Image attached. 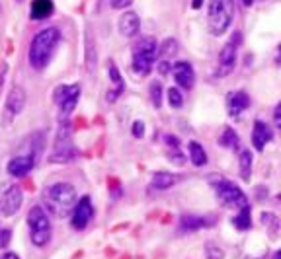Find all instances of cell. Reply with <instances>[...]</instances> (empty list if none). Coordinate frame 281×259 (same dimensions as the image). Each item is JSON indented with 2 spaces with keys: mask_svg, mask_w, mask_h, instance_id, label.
<instances>
[{
  "mask_svg": "<svg viewBox=\"0 0 281 259\" xmlns=\"http://www.w3.org/2000/svg\"><path fill=\"white\" fill-rule=\"evenodd\" d=\"M61 41V31L57 28H45L35 33V37L31 39V45L28 51V61L31 68L43 70L49 65V61L53 57L55 49Z\"/></svg>",
  "mask_w": 281,
  "mask_h": 259,
  "instance_id": "obj_1",
  "label": "cell"
},
{
  "mask_svg": "<svg viewBox=\"0 0 281 259\" xmlns=\"http://www.w3.org/2000/svg\"><path fill=\"white\" fill-rule=\"evenodd\" d=\"M45 203L55 216H67L77 207V189L70 183H55L45 191Z\"/></svg>",
  "mask_w": 281,
  "mask_h": 259,
  "instance_id": "obj_2",
  "label": "cell"
},
{
  "mask_svg": "<svg viewBox=\"0 0 281 259\" xmlns=\"http://www.w3.org/2000/svg\"><path fill=\"white\" fill-rule=\"evenodd\" d=\"M234 14H236L234 0H209L207 24H209L211 35H223L231 28Z\"/></svg>",
  "mask_w": 281,
  "mask_h": 259,
  "instance_id": "obj_3",
  "label": "cell"
},
{
  "mask_svg": "<svg viewBox=\"0 0 281 259\" xmlns=\"http://www.w3.org/2000/svg\"><path fill=\"white\" fill-rule=\"evenodd\" d=\"M158 57V43L155 37H143L133 49V70L141 76H146Z\"/></svg>",
  "mask_w": 281,
  "mask_h": 259,
  "instance_id": "obj_4",
  "label": "cell"
},
{
  "mask_svg": "<svg viewBox=\"0 0 281 259\" xmlns=\"http://www.w3.org/2000/svg\"><path fill=\"white\" fill-rule=\"evenodd\" d=\"M28 224H29V238L35 248L47 246L51 240V221H49L47 212L41 207H33L28 212Z\"/></svg>",
  "mask_w": 281,
  "mask_h": 259,
  "instance_id": "obj_5",
  "label": "cell"
},
{
  "mask_svg": "<svg viewBox=\"0 0 281 259\" xmlns=\"http://www.w3.org/2000/svg\"><path fill=\"white\" fill-rule=\"evenodd\" d=\"M74 146L70 141V129L67 123L59 127L57 138H55V146H53V154H51V160L53 162H70L74 160Z\"/></svg>",
  "mask_w": 281,
  "mask_h": 259,
  "instance_id": "obj_6",
  "label": "cell"
},
{
  "mask_svg": "<svg viewBox=\"0 0 281 259\" xmlns=\"http://www.w3.org/2000/svg\"><path fill=\"white\" fill-rule=\"evenodd\" d=\"M240 41H242V35L236 33V37L233 35V39L223 45L221 53H219V67H217V72H215L217 78H223L233 72L234 65H236V49L240 45Z\"/></svg>",
  "mask_w": 281,
  "mask_h": 259,
  "instance_id": "obj_7",
  "label": "cell"
},
{
  "mask_svg": "<svg viewBox=\"0 0 281 259\" xmlns=\"http://www.w3.org/2000/svg\"><path fill=\"white\" fill-rule=\"evenodd\" d=\"M215 193H217V197H219V201L223 203L224 207H236V209H242L248 205V199H246V195L240 191V187H236L234 183L231 182H219L215 185Z\"/></svg>",
  "mask_w": 281,
  "mask_h": 259,
  "instance_id": "obj_8",
  "label": "cell"
},
{
  "mask_svg": "<svg viewBox=\"0 0 281 259\" xmlns=\"http://www.w3.org/2000/svg\"><path fill=\"white\" fill-rule=\"evenodd\" d=\"M24 203V193L18 185H4L0 191V212L12 216L22 209Z\"/></svg>",
  "mask_w": 281,
  "mask_h": 259,
  "instance_id": "obj_9",
  "label": "cell"
},
{
  "mask_svg": "<svg viewBox=\"0 0 281 259\" xmlns=\"http://www.w3.org/2000/svg\"><path fill=\"white\" fill-rule=\"evenodd\" d=\"M92 216H94V205L90 201V197H82L72 211V226L77 230H82L88 226V222L92 221Z\"/></svg>",
  "mask_w": 281,
  "mask_h": 259,
  "instance_id": "obj_10",
  "label": "cell"
},
{
  "mask_svg": "<svg viewBox=\"0 0 281 259\" xmlns=\"http://www.w3.org/2000/svg\"><path fill=\"white\" fill-rule=\"evenodd\" d=\"M172 74H174L178 86H182L184 90H192L195 84V72L194 67L185 61H178L172 65Z\"/></svg>",
  "mask_w": 281,
  "mask_h": 259,
  "instance_id": "obj_11",
  "label": "cell"
},
{
  "mask_svg": "<svg viewBox=\"0 0 281 259\" xmlns=\"http://www.w3.org/2000/svg\"><path fill=\"white\" fill-rule=\"evenodd\" d=\"M35 166V154H26V156H16L12 158L6 166V170L12 177H24L31 172V168Z\"/></svg>",
  "mask_w": 281,
  "mask_h": 259,
  "instance_id": "obj_12",
  "label": "cell"
},
{
  "mask_svg": "<svg viewBox=\"0 0 281 259\" xmlns=\"http://www.w3.org/2000/svg\"><path fill=\"white\" fill-rule=\"evenodd\" d=\"M248 106H250V97L244 90H236L227 96V109L231 117H238L244 109H248Z\"/></svg>",
  "mask_w": 281,
  "mask_h": 259,
  "instance_id": "obj_13",
  "label": "cell"
},
{
  "mask_svg": "<svg viewBox=\"0 0 281 259\" xmlns=\"http://www.w3.org/2000/svg\"><path fill=\"white\" fill-rule=\"evenodd\" d=\"M26 90L22 86H14L10 90L8 99H6V109H8L12 115H20L26 107Z\"/></svg>",
  "mask_w": 281,
  "mask_h": 259,
  "instance_id": "obj_14",
  "label": "cell"
},
{
  "mask_svg": "<svg viewBox=\"0 0 281 259\" xmlns=\"http://www.w3.org/2000/svg\"><path fill=\"white\" fill-rule=\"evenodd\" d=\"M272 141V129L266 125L264 121H254V131H252V144L256 150L262 152L266 148V144Z\"/></svg>",
  "mask_w": 281,
  "mask_h": 259,
  "instance_id": "obj_15",
  "label": "cell"
},
{
  "mask_svg": "<svg viewBox=\"0 0 281 259\" xmlns=\"http://www.w3.org/2000/svg\"><path fill=\"white\" fill-rule=\"evenodd\" d=\"M141 28V19L135 12H125L121 18H119V31L123 37H135Z\"/></svg>",
  "mask_w": 281,
  "mask_h": 259,
  "instance_id": "obj_16",
  "label": "cell"
},
{
  "mask_svg": "<svg viewBox=\"0 0 281 259\" xmlns=\"http://www.w3.org/2000/svg\"><path fill=\"white\" fill-rule=\"evenodd\" d=\"M107 74H109V80H111V84H114V90L107 94V102H116L117 97L123 94V90H125V82H123V78L119 74V68L116 67V63H109V67H107Z\"/></svg>",
  "mask_w": 281,
  "mask_h": 259,
  "instance_id": "obj_17",
  "label": "cell"
},
{
  "mask_svg": "<svg viewBox=\"0 0 281 259\" xmlns=\"http://www.w3.org/2000/svg\"><path fill=\"white\" fill-rule=\"evenodd\" d=\"M180 182V177L176 173H168V172H158L153 175L151 180V187L156 189V191H164V189H170L174 187L176 183Z\"/></svg>",
  "mask_w": 281,
  "mask_h": 259,
  "instance_id": "obj_18",
  "label": "cell"
},
{
  "mask_svg": "<svg viewBox=\"0 0 281 259\" xmlns=\"http://www.w3.org/2000/svg\"><path fill=\"white\" fill-rule=\"evenodd\" d=\"M53 10H55L53 0H33L31 8H29V14H31L33 19H45L53 14Z\"/></svg>",
  "mask_w": 281,
  "mask_h": 259,
  "instance_id": "obj_19",
  "label": "cell"
},
{
  "mask_svg": "<svg viewBox=\"0 0 281 259\" xmlns=\"http://www.w3.org/2000/svg\"><path fill=\"white\" fill-rule=\"evenodd\" d=\"M205 226H211V221H207L205 216H195V214H185L180 221V230L182 232H195Z\"/></svg>",
  "mask_w": 281,
  "mask_h": 259,
  "instance_id": "obj_20",
  "label": "cell"
},
{
  "mask_svg": "<svg viewBox=\"0 0 281 259\" xmlns=\"http://www.w3.org/2000/svg\"><path fill=\"white\" fill-rule=\"evenodd\" d=\"M72 97H80V86H78V84H72V86H59L57 90H55V94H53V99H55L57 106L65 104V102L72 99Z\"/></svg>",
  "mask_w": 281,
  "mask_h": 259,
  "instance_id": "obj_21",
  "label": "cell"
},
{
  "mask_svg": "<svg viewBox=\"0 0 281 259\" xmlns=\"http://www.w3.org/2000/svg\"><path fill=\"white\" fill-rule=\"evenodd\" d=\"M252 152L250 150H242L240 156H238V166H240V177L244 182H250V177H252Z\"/></svg>",
  "mask_w": 281,
  "mask_h": 259,
  "instance_id": "obj_22",
  "label": "cell"
},
{
  "mask_svg": "<svg viewBox=\"0 0 281 259\" xmlns=\"http://www.w3.org/2000/svg\"><path fill=\"white\" fill-rule=\"evenodd\" d=\"M190 160L197 168H201V166L207 164V152H205L203 146L199 143H190Z\"/></svg>",
  "mask_w": 281,
  "mask_h": 259,
  "instance_id": "obj_23",
  "label": "cell"
},
{
  "mask_svg": "<svg viewBox=\"0 0 281 259\" xmlns=\"http://www.w3.org/2000/svg\"><path fill=\"white\" fill-rule=\"evenodd\" d=\"M219 143L223 144L224 148L236 150V148H238V144H240V138H238V134H236V131H234V129L227 127V129L223 131V134H221V138H219Z\"/></svg>",
  "mask_w": 281,
  "mask_h": 259,
  "instance_id": "obj_24",
  "label": "cell"
},
{
  "mask_svg": "<svg viewBox=\"0 0 281 259\" xmlns=\"http://www.w3.org/2000/svg\"><path fill=\"white\" fill-rule=\"evenodd\" d=\"M178 53V41L176 39H166L162 45H158V57L162 61H170Z\"/></svg>",
  "mask_w": 281,
  "mask_h": 259,
  "instance_id": "obj_25",
  "label": "cell"
},
{
  "mask_svg": "<svg viewBox=\"0 0 281 259\" xmlns=\"http://www.w3.org/2000/svg\"><path fill=\"white\" fill-rule=\"evenodd\" d=\"M233 224L238 228V230H248V228H250L252 222H250V207H248V205L240 209V212L236 214V218L233 221Z\"/></svg>",
  "mask_w": 281,
  "mask_h": 259,
  "instance_id": "obj_26",
  "label": "cell"
},
{
  "mask_svg": "<svg viewBox=\"0 0 281 259\" xmlns=\"http://www.w3.org/2000/svg\"><path fill=\"white\" fill-rule=\"evenodd\" d=\"M86 68L88 72H94L96 68V45L92 43L90 35H86Z\"/></svg>",
  "mask_w": 281,
  "mask_h": 259,
  "instance_id": "obj_27",
  "label": "cell"
},
{
  "mask_svg": "<svg viewBox=\"0 0 281 259\" xmlns=\"http://www.w3.org/2000/svg\"><path fill=\"white\" fill-rule=\"evenodd\" d=\"M166 94H168V104H170L172 109H180V107L184 106V94L178 88H170Z\"/></svg>",
  "mask_w": 281,
  "mask_h": 259,
  "instance_id": "obj_28",
  "label": "cell"
},
{
  "mask_svg": "<svg viewBox=\"0 0 281 259\" xmlns=\"http://www.w3.org/2000/svg\"><path fill=\"white\" fill-rule=\"evenodd\" d=\"M151 99H153V106L156 109L162 106V84L160 82H153L151 84Z\"/></svg>",
  "mask_w": 281,
  "mask_h": 259,
  "instance_id": "obj_29",
  "label": "cell"
},
{
  "mask_svg": "<svg viewBox=\"0 0 281 259\" xmlns=\"http://www.w3.org/2000/svg\"><path fill=\"white\" fill-rule=\"evenodd\" d=\"M262 224L266 226H270V232H272V236H275V232L279 228V221H277V216L272 214V212H262Z\"/></svg>",
  "mask_w": 281,
  "mask_h": 259,
  "instance_id": "obj_30",
  "label": "cell"
},
{
  "mask_svg": "<svg viewBox=\"0 0 281 259\" xmlns=\"http://www.w3.org/2000/svg\"><path fill=\"white\" fill-rule=\"evenodd\" d=\"M205 257H207V259H223L224 257V251L221 250L217 244L209 242V244L205 246Z\"/></svg>",
  "mask_w": 281,
  "mask_h": 259,
  "instance_id": "obj_31",
  "label": "cell"
},
{
  "mask_svg": "<svg viewBox=\"0 0 281 259\" xmlns=\"http://www.w3.org/2000/svg\"><path fill=\"white\" fill-rule=\"evenodd\" d=\"M10 240H12V232H10L8 228H6V230H0V250L8 248Z\"/></svg>",
  "mask_w": 281,
  "mask_h": 259,
  "instance_id": "obj_32",
  "label": "cell"
},
{
  "mask_svg": "<svg viewBox=\"0 0 281 259\" xmlns=\"http://www.w3.org/2000/svg\"><path fill=\"white\" fill-rule=\"evenodd\" d=\"M109 4H111V8L114 10H125L133 4V0H111Z\"/></svg>",
  "mask_w": 281,
  "mask_h": 259,
  "instance_id": "obj_33",
  "label": "cell"
},
{
  "mask_svg": "<svg viewBox=\"0 0 281 259\" xmlns=\"http://www.w3.org/2000/svg\"><path fill=\"white\" fill-rule=\"evenodd\" d=\"M168 160H170V162H174V164H178V166H180V164H184V158H182V152H180L178 148H174V150L170 152V156H168Z\"/></svg>",
  "mask_w": 281,
  "mask_h": 259,
  "instance_id": "obj_34",
  "label": "cell"
},
{
  "mask_svg": "<svg viewBox=\"0 0 281 259\" xmlns=\"http://www.w3.org/2000/svg\"><path fill=\"white\" fill-rule=\"evenodd\" d=\"M143 134H145V125H143L141 121H135V123H133V136L141 138Z\"/></svg>",
  "mask_w": 281,
  "mask_h": 259,
  "instance_id": "obj_35",
  "label": "cell"
},
{
  "mask_svg": "<svg viewBox=\"0 0 281 259\" xmlns=\"http://www.w3.org/2000/svg\"><path fill=\"white\" fill-rule=\"evenodd\" d=\"M273 123H275V127H277V131L281 133V102L277 104V107H275V111H273Z\"/></svg>",
  "mask_w": 281,
  "mask_h": 259,
  "instance_id": "obj_36",
  "label": "cell"
},
{
  "mask_svg": "<svg viewBox=\"0 0 281 259\" xmlns=\"http://www.w3.org/2000/svg\"><path fill=\"white\" fill-rule=\"evenodd\" d=\"M0 259H20V257L16 255V253H4V255H2Z\"/></svg>",
  "mask_w": 281,
  "mask_h": 259,
  "instance_id": "obj_37",
  "label": "cell"
},
{
  "mask_svg": "<svg viewBox=\"0 0 281 259\" xmlns=\"http://www.w3.org/2000/svg\"><path fill=\"white\" fill-rule=\"evenodd\" d=\"M201 4H203V0H194V2H192V6H194L195 10L199 8V6H201Z\"/></svg>",
  "mask_w": 281,
  "mask_h": 259,
  "instance_id": "obj_38",
  "label": "cell"
},
{
  "mask_svg": "<svg viewBox=\"0 0 281 259\" xmlns=\"http://www.w3.org/2000/svg\"><path fill=\"white\" fill-rule=\"evenodd\" d=\"M242 4H244V6H252L254 0H242Z\"/></svg>",
  "mask_w": 281,
  "mask_h": 259,
  "instance_id": "obj_39",
  "label": "cell"
},
{
  "mask_svg": "<svg viewBox=\"0 0 281 259\" xmlns=\"http://www.w3.org/2000/svg\"><path fill=\"white\" fill-rule=\"evenodd\" d=\"M277 63L281 65V45H279V49H277Z\"/></svg>",
  "mask_w": 281,
  "mask_h": 259,
  "instance_id": "obj_40",
  "label": "cell"
},
{
  "mask_svg": "<svg viewBox=\"0 0 281 259\" xmlns=\"http://www.w3.org/2000/svg\"><path fill=\"white\" fill-rule=\"evenodd\" d=\"M273 259H281V251H279V253H275V257H273Z\"/></svg>",
  "mask_w": 281,
  "mask_h": 259,
  "instance_id": "obj_41",
  "label": "cell"
},
{
  "mask_svg": "<svg viewBox=\"0 0 281 259\" xmlns=\"http://www.w3.org/2000/svg\"><path fill=\"white\" fill-rule=\"evenodd\" d=\"M18 2H22V0H18Z\"/></svg>",
  "mask_w": 281,
  "mask_h": 259,
  "instance_id": "obj_42",
  "label": "cell"
}]
</instances>
